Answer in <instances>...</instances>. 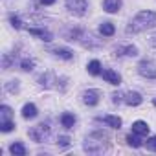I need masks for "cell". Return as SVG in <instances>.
Returning <instances> with one entry per match:
<instances>
[{"label": "cell", "instance_id": "25", "mask_svg": "<svg viewBox=\"0 0 156 156\" xmlns=\"http://www.w3.org/2000/svg\"><path fill=\"white\" fill-rule=\"evenodd\" d=\"M6 88H8L9 92H19V81H17V79H15V81H9Z\"/></svg>", "mask_w": 156, "mask_h": 156}, {"label": "cell", "instance_id": "29", "mask_svg": "<svg viewBox=\"0 0 156 156\" xmlns=\"http://www.w3.org/2000/svg\"><path fill=\"white\" fill-rule=\"evenodd\" d=\"M41 2H42V4H44V6H51V4H53V2H55V0H41Z\"/></svg>", "mask_w": 156, "mask_h": 156}, {"label": "cell", "instance_id": "15", "mask_svg": "<svg viewBox=\"0 0 156 156\" xmlns=\"http://www.w3.org/2000/svg\"><path fill=\"white\" fill-rule=\"evenodd\" d=\"M61 125H62L64 129H73V125H75V116L70 114V112H64V114L61 116Z\"/></svg>", "mask_w": 156, "mask_h": 156}, {"label": "cell", "instance_id": "17", "mask_svg": "<svg viewBox=\"0 0 156 156\" xmlns=\"http://www.w3.org/2000/svg\"><path fill=\"white\" fill-rule=\"evenodd\" d=\"M9 152H11L13 156H24V154H26V147H24L20 141H15V143L9 145Z\"/></svg>", "mask_w": 156, "mask_h": 156}, {"label": "cell", "instance_id": "11", "mask_svg": "<svg viewBox=\"0 0 156 156\" xmlns=\"http://www.w3.org/2000/svg\"><path fill=\"white\" fill-rule=\"evenodd\" d=\"M103 8H105L107 13H118L119 8H121V0H105Z\"/></svg>", "mask_w": 156, "mask_h": 156}, {"label": "cell", "instance_id": "21", "mask_svg": "<svg viewBox=\"0 0 156 156\" xmlns=\"http://www.w3.org/2000/svg\"><path fill=\"white\" fill-rule=\"evenodd\" d=\"M0 112H2V121H9L11 119V108L8 105H4L2 108H0Z\"/></svg>", "mask_w": 156, "mask_h": 156}, {"label": "cell", "instance_id": "12", "mask_svg": "<svg viewBox=\"0 0 156 156\" xmlns=\"http://www.w3.org/2000/svg\"><path fill=\"white\" fill-rule=\"evenodd\" d=\"M28 31H30L31 35H35V37H41V39H42V41H46V42H50V41L53 39V35H51V33H50L48 30H39V28H30Z\"/></svg>", "mask_w": 156, "mask_h": 156}, {"label": "cell", "instance_id": "24", "mask_svg": "<svg viewBox=\"0 0 156 156\" xmlns=\"http://www.w3.org/2000/svg\"><path fill=\"white\" fill-rule=\"evenodd\" d=\"M9 22H11V26H13L15 30H20V28H22L20 19H19V17H15V15H11V17H9Z\"/></svg>", "mask_w": 156, "mask_h": 156}, {"label": "cell", "instance_id": "27", "mask_svg": "<svg viewBox=\"0 0 156 156\" xmlns=\"http://www.w3.org/2000/svg\"><path fill=\"white\" fill-rule=\"evenodd\" d=\"M57 143H59L61 147H68V145H70V138H68V136H59Z\"/></svg>", "mask_w": 156, "mask_h": 156}, {"label": "cell", "instance_id": "20", "mask_svg": "<svg viewBox=\"0 0 156 156\" xmlns=\"http://www.w3.org/2000/svg\"><path fill=\"white\" fill-rule=\"evenodd\" d=\"M125 140H127V143H129L130 147H134V149H138V147H141V145H143V143H141V140L138 138V134H134V132H132V134H127V138H125Z\"/></svg>", "mask_w": 156, "mask_h": 156}, {"label": "cell", "instance_id": "3", "mask_svg": "<svg viewBox=\"0 0 156 156\" xmlns=\"http://www.w3.org/2000/svg\"><path fill=\"white\" fill-rule=\"evenodd\" d=\"M66 9H68L70 13L77 15V17H81V15L87 13L88 2H87V0H66Z\"/></svg>", "mask_w": 156, "mask_h": 156}, {"label": "cell", "instance_id": "7", "mask_svg": "<svg viewBox=\"0 0 156 156\" xmlns=\"http://www.w3.org/2000/svg\"><path fill=\"white\" fill-rule=\"evenodd\" d=\"M103 79L107 83H110V85H119L121 83V75L118 72H114L112 68H107V70H103Z\"/></svg>", "mask_w": 156, "mask_h": 156}, {"label": "cell", "instance_id": "2", "mask_svg": "<svg viewBox=\"0 0 156 156\" xmlns=\"http://www.w3.org/2000/svg\"><path fill=\"white\" fill-rule=\"evenodd\" d=\"M108 134L107 132H101V130H98V132H94V134H90L88 138H87V141H85V151H88V152H103V151H107V147H108Z\"/></svg>", "mask_w": 156, "mask_h": 156}, {"label": "cell", "instance_id": "5", "mask_svg": "<svg viewBox=\"0 0 156 156\" xmlns=\"http://www.w3.org/2000/svg\"><path fill=\"white\" fill-rule=\"evenodd\" d=\"M48 132H50V127H48L46 123H41V125H37V127H33V129L30 130V138H31L33 141H42V140L48 136Z\"/></svg>", "mask_w": 156, "mask_h": 156}, {"label": "cell", "instance_id": "22", "mask_svg": "<svg viewBox=\"0 0 156 156\" xmlns=\"http://www.w3.org/2000/svg\"><path fill=\"white\" fill-rule=\"evenodd\" d=\"M33 66H35V62H33L31 59H24V61L20 62V68H22L24 72H30V70H33Z\"/></svg>", "mask_w": 156, "mask_h": 156}, {"label": "cell", "instance_id": "31", "mask_svg": "<svg viewBox=\"0 0 156 156\" xmlns=\"http://www.w3.org/2000/svg\"><path fill=\"white\" fill-rule=\"evenodd\" d=\"M152 103H154V107H156V99H154V101H152Z\"/></svg>", "mask_w": 156, "mask_h": 156}, {"label": "cell", "instance_id": "30", "mask_svg": "<svg viewBox=\"0 0 156 156\" xmlns=\"http://www.w3.org/2000/svg\"><path fill=\"white\" fill-rule=\"evenodd\" d=\"M151 42H152V44H154V46H156V35H154V37H152V41H151Z\"/></svg>", "mask_w": 156, "mask_h": 156}, {"label": "cell", "instance_id": "8", "mask_svg": "<svg viewBox=\"0 0 156 156\" xmlns=\"http://www.w3.org/2000/svg\"><path fill=\"white\" fill-rule=\"evenodd\" d=\"M123 101H125L127 105H130V107H138V105H141L143 98H141V94H138V92H127V94L123 96Z\"/></svg>", "mask_w": 156, "mask_h": 156}, {"label": "cell", "instance_id": "13", "mask_svg": "<svg viewBox=\"0 0 156 156\" xmlns=\"http://www.w3.org/2000/svg\"><path fill=\"white\" fill-rule=\"evenodd\" d=\"M35 116H37V107L33 103H26L22 107V118L24 119H33Z\"/></svg>", "mask_w": 156, "mask_h": 156}, {"label": "cell", "instance_id": "1", "mask_svg": "<svg viewBox=\"0 0 156 156\" xmlns=\"http://www.w3.org/2000/svg\"><path fill=\"white\" fill-rule=\"evenodd\" d=\"M156 26V11H140L130 26L127 28V33H140V31H145V30H151Z\"/></svg>", "mask_w": 156, "mask_h": 156}, {"label": "cell", "instance_id": "16", "mask_svg": "<svg viewBox=\"0 0 156 156\" xmlns=\"http://www.w3.org/2000/svg\"><path fill=\"white\" fill-rule=\"evenodd\" d=\"M51 53H53L55 57L64 59V61H70V59L73 57V51H70L68 48H55V50H51Z\"/></svg>", "mask_w": 156, "mask_h": 156}, {"label": "cell", "instance_id": "18", "mask_svg": "<svg viewBox=\"0 0 156 156\" xmlns=\"http://www.w3.org/2000/svg\"><path fill=\"white\" fill-rule=\"evenodd\" d=\"M114 31H116V28H114V24H112V22H103V24L99 26V33H101V35H105V37L114 35Z\"/></svg>", "mask_w": 156, "mask_h": 156}, {"label": "cell", "instance_id": "23", "mask_svg": "<svg viewBox=\"0 0 156 156\" xmlns=\"http://www.w3.org/2000/svg\"><path fill=\"white\" fill-rule=\"evenodd\" d=\"M13 129H15V125L11 121H2V123H0V130H2V132H9Z\"/></svg>", "mask_w": 156, "mask_h": 156}, {"label": "cell", "instance_id": "19", "mask_svg": "<svg viewBox=\"0 0 156 156\" xmlns=\"http://www.w3.org/2000/svg\"><path fill=\"white\" fill-rule=\"evenodd\" d=\"M87 68H88V73H90V75H99V73H101V62L96 61V59L90 61Z\"/></svg>", "mask_w": 156, "mask_h": 156}, {"label": "cell", "instance_id": "10", "mask_svg": "<svg viewBox=\"0 0 156 156\" xmlns=\"http://www.w3.org/2000/svg\"><path fill=\"white\" fill-rule=\"evenodd\" d=\"M132 132L138 136H147L149 134V125L145 121H134L132 123Z\"/></svg>", "mask_w": 156, "mask_h": 156}, {"label": "cell", "instance_id": "14", "mask_svg": "<svg viewBox=\"0 0 156 156\" xmlns=\"http://www.w3.org/2000/svg\"><path fill=\"white\" fill-rule=\"evenodd\" d=\"M103 123H107L108 127H112V129H121V118H118V116H103V118H99Z\"/></svg>", "mask_w": 156, "mask_h": 156}, {"label": "cell", "instance_id": "6", "mask_svg": "<svg viewBox=\"0 0 156 156\" xmlns=\"http://www.w3.org/2000/svg\"><path fill=\"white\" fill-rule=\"evenodd\" d=\"M99 96H101L99 90H87V92H83V101L88 107H96L99 103Z\"/></svg>", "mask_w": 156, "mask_h": 156}, {"label": "cell", "instance_id": "4", "mask_svg": "<svg viewBox=\"0 0 156 156\" xmlns=\"http://www.w3.org/2000/svg\"><path fill=\"white\" fill-rule=\"evenodd\" d=\"M138 72L141 77H147V79H156V64L152 61H141L138 64Z\"/></svg>", "mask_w": 156, "mask_h": 156}, {"label": "cell", "instance_id": "28", "mask_svg": "<svg viewBox=\"0 0 156 156\" xmlns=\"http://www.w3.org/2000/svg\"><path fill=\"white\" fill-rule=\"evenodd\" d=\"M112 101H114V103H119V101H123V96L116 92V94H112Z\"/></svg>", "mask_w": 156, "mask_h": 156}, {"label": "cell", "instance_id": "26", "mask_svg": "<svg viewBox=\"0 0 156 156\" xmlns=\"http://www.w3.org/2000/svg\"><path fill=\"white\" fill-rule=\"evenodd\" d=\"M147 149H151V151L156 152V136H151V138L147 140Z\"/></svg>", "mask_w": 156, "mask_h": 156}, {"label": "cell", "instance_id": "9", "mask_svg": "<svg viewBox=\"0 0 156 156\" xmlns=\"http://www.w3.org/2000/svg\"><path fill=\"white\" fill-rule=\"evenodd\" d=\"M116 55L118 57H121V55H127V57H136L138 55V48L136 46H119V48H116Z\"/></svg>", "mask_w": 156, "mask_h": 156}]
</instances>
